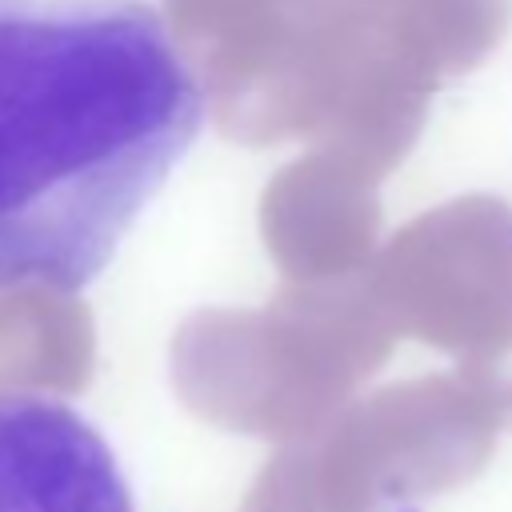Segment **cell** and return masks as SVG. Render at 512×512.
Wrapping results in <instances>:
<instances>
[{"label":"cell","instance_id":"1","mask_svg":"<svg viewBox=\"0 0 512 512\" xmlns=\"http://www.w3.org/2000/svg\"><path fill=\"white\" fill-rule=\"evenodd\" d=\"M208 120L148 0H0V292L88 288Z\"/></svg>","mask_w":512,"mask_h":512},{"label":"cell","instance_id":"2","mask_svg":"<svg viewBox=\"0 0 512 512\" xmlns=\"http://www.w3.org/2000/svg\"><path fill=\"white\" fill-rule=\"evenodd\" d=\"M0 512H136L116 452L68 400L0 396Z\"/></svg>","mask_w":512,"mask_h":512}]
</instances>
